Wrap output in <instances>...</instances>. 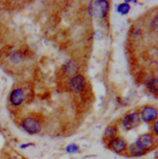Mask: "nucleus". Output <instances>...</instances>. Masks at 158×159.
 I'll return each mask as SVG.
<instances>
[{"mask_svg": "<svg viewBox=\"0 0 158 159\" xmlns=\"http://www.w3.org/2000/svg\"><path fill=\"white\" fill-rule=\"evenodd\" d=\"M29 147H34V143H24V144H20V148L22 149H25V148H27Z\"/></svg>", "mask_w": 158, "mask_h": 159, "instance_id": "15", "label": "nucleus"}, {"mask_svg": "<svg viewBox=\"0 0 158 159\" xmlns=\"http://www.w3.org/2000/svg\"><path fill=\"white\" fill-rule=\"evenodd\" d=\"M147 87L151 91H157V78H151L147 82Z\"/></svg>", "mask_w": 158, "mask_h": 159, "instance_id": "13", "label": "nucleus"}, {"mask_svg": "<svg viewBox=\"0 0 158 159\" xmlns=\"http://www.w3.org/2000/svg\"><path fill=\"white\" fill-rule=\"evenodd\" d=\"M109 10V3L105 0L94 1L89 5V12L90 15L98 19H104L106 17Z\"/></svg>", "mask_w": 158, "mask_h": 159, "instance_id": "2", "label": "nucleus"}, {"mask_svg": "<svg viewBox=\"0 0 158 159\" xmlns=\"http://www.w3.org/2000/svg\"><path fill=\"white\" fill-rule=\"evenodd\" d=\"M152 130H153V132H154V136L157 137V134H158V122L157 121L154 122L153 126H152Z\"/></svg>", "mask_w": 158, "mask_h": 159, "instance_id": "14", "label": "nucleus"}, {"mask_svg": "<svg viewBox=\"0 0 158 159\" xmlns=\"http://www.w3.org/2000/svg\"><path fill=\"white\" fill-rule=\"evenodd\" d=\"M141 123L140 113L138 112H131L126 114L122 119V125L126 130H132L139 126Z\"/></svg>", "mask_w": 158, "mask_h": 159, "instance_id": "4", "label": "nucleus"}, {"mask_svg": "<svg viewBox=\"0 0 158 159\" xmlns=\"http://www.w3.org/2000/svg\"><path fill=\"white\" fill-rule=\"evenodd\" d=\"M156 137L151 133L141 135L136 142L128 146L127 150L132 156H142L156 147Z\"/></svg>", "mask_w": 158, "mask_h": 159, "instance_id": "1", "label": "nucleus"}, {"mask_svg": "<svg viewBox=\"0 0 158 159\" xmlns=\"http://www.w3.org/2000/svg\"><path fill=\"white\" fill-rule=\"evenodd\" d=\"M9 100H10V102H11L12 106H14V107L20 106L25 101L24 90L20 89V88L14 89L9 96Z\"/></svg>", "mask_w": 158, "mask_h": 159, "instance_id": "8", "label": "nucleus"}, {"mask_svg": "<svg viewBox=\"0 0 158 159\" xmlns=\"http://www.w3.org/2000/svg\"><path fill=\"white\" fill-rule=\"evenodd\" d=\"M65 151L68 153H77L79 151V147L77 146V144L70 143L65 148Z\"/></svg>", "mask_w": 158, "mask_h": 159, "instance_id": "12", "label": "nucleus"}, {"mask_svg": "<svg viewBox=\"0 0 158 159\" xmlns=\"http://www.w3.org/2000/svg\"><path fill=\"white\" fill-rule=\"evenodd\" d=\"M63 70L67 75H74L79 70V65L75 60H68L63 66Z\"/></svg>", "mask_w": 158, "mask_h": 159, "instance_id": "9", "label": "nucleus"}, {"mask_svg": "<svg viewBox=\"0 0 158 159\" xmlns=\"http://www.w3.org/2000/svg\"><path fill=\"white\" fill-rule=\"evenodd\" d=\"M85 78L82 76V75L78 74V75H74L72 76L68 82V86L70 87L71 90H73L74 92L76 93H80L85 89Z\"/></svg>", "mask_w": 158, "mask_h": 159, "instance_id": "7", "label": "nucleus"}, {"mask_svg": "<svg viewBox=\"0 0 158 159\" xmlns=\"http://www.w3.org/2000/svg\"><path fill=\"white\" fill-rule=\"evenodd\" d=\"M22 127L26 133L30 135L39 134L42 130V126L38 120H36L33 117H26L22 121Z\"/></svg>", "mask_w": 158, "mask_h": 159, "instance_id": "3", "label": "nucleus"}, {"mask_svg": "<svg viewBox=\"0 0 158 159\" xmlns=\"http://www.w3.org/2000/svg\"><path fill=\"white\" fill-rule=\"evenodd\" d=\"M108 148L116 153H124L127 151L128 143L123 138L116 137L108 142Z\"/></svg>", "mask_w": 158, "mask_h": 159, "instance_id": "5", "label": "nucleus"}, {"mask_svg": "<svg viewBox=\"0 0 158 159\" xmlns=\"http://www.w3.org/2000/svg\"><path fill=\"white\" fill-rule=\"evenodd\" d=\"M130 9H131V7H130V5L126 2L124 3H121L118 5L117 7V12L120 14V15H126V14L129 13Z\"/></svg>", "mask_w": 158, "mask_h": 159, "instance_id": "11", "label": "nucleus"}, {"mask_svg": "<svg viewBox=\"0 0 158 159\" xmlns=\"http://www.w3.org/2000/svg\"><path fill=\"white\" fill-rule=\"evenodd\" d=\"M158 115V111L157 108L153 106H147L142 107V111L140 113V118L145 121V122H152L154 120H156Z\"/></svg>", "mask_w": 158, "mask_h": 159, "instance_id": "6", "label": "nucleus"}, {"mask_svg": "<svg viewBox=\"0 0 158 159\" xmlns=\"http://www.w3.org/2000/svg\"><path fill=\"white\" fill-rule=\"evenodd\" d=\"M118 135V128L116 125H109L106 127V129L105 130V138L107 140H112L114 138H116Z\"/></svg>", "mask_w": 158, "mask_h": 159, "instance_id": "10", "label": "nucleus"}]
</instances>
